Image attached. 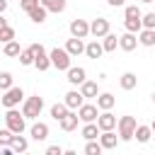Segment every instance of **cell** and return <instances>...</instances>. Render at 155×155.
I'll list each match as a JSON object with an SVG mask.
<instances>
[{
  "mask_svg": "<svg viewBox=\"0 0 155 155\" xmlns=\"http://www.w3.org/2000/svg\"><path fill=\"white\" fill-rule=\"evenodd\" d=\"M41 111H44V97H39V94L24 97V102H22V114H24L27 119H39Z\"/></svg>",
  "mask_w": 155,
  "mask_h": 155,
  "instance_id": "6da1fadb",
  "label": "cell"
},
{
  "mask_svg": "<svg viewBox=\"0 0 155 155\" xmlns=\"http://www.w3.org/2000/svg\"><path fill=\"white\" fill-rule=\"evenodd\" d=\"M5 124H7V128H10L12 133H24V128H27V116L12 107V109L5 111Z\"/></svg>",
  "mask_w": 155,
  "mask_h": 155,
  "instance_id": "7a4b0ae2",
  "label": "cell"
},
{
  "mask_svg": "<svg viewBox=\"0 0 155 155\" xmlns=\"http://www.w3.org/2000/svg\"><path fill=\"white\" fill-rule=\"evenodd\" d=\"M136 116H121L116 121V131H119V138L121 140H133V133H136Z\"/></svg>",
  "mask_w": 155,
  "mask_h": 155,
  "instance_id": "3957f363",
  "label": "cell"
},
{
  "mask_svg": "<svg viewBox=\"0 0 155 155\" xmlns=\"http://www.w3.org/2000/svg\"><path fill=\"white\" fill-rule=\"evenodd\" d=\"M24 102V92H22V87H10V90H5L2 92V97H0V104L5 107V109H12V107H17V104H22Z\"/></svg>",
  "mask_w": 155,
  "mask_h": 155,
  "instance_id": "277c9868",
  "label": "cell"
},
{
  "mask_svg": "<svg viewBox=\"0 0 155 155\" xmlns=\"http://www.w3.org/2000/svg\"><path fill=\"white\" fill-rule=\"evenodd\" d=\"M48 56H51V65L53 68H58V70H68L70 68V53L65 51V48H53V51H48Z\"/></svg>",
  "mask_w": 155,
  "mask_h": 155,
  "instance_id": "5b68a950",
  "label": "cell"
},
{
  "mask_svg": "<svg viewBox=\"0 0 155 155\" xmlns=\"http://www.w3.org/2000/svg\"><path fill=\"white\" fill-rule=\"evenodd\" d=\"M31 48L36 51L34 68H36V70H41V73H44V70H48V68H51V56H48V51H46L41 44H31Z\"/></svg>",
  "mask_w": 155,
  "mask_h": 155,
  "instance_id": "8992f818",
  "label": "cell"
},
{
  "mask_svg": "<svg viewBox=\"0 0 155 155\" xmlns=\"http://www.w3.org/2000/svg\"><path fill=\"white\" fill-rule=\"evenodd\" d=\"M65 80H68L73 87H80V85L87 80V70H85L82 65H70V68L65 70Z\"/></svg>",
  "mask_w": 155,
  "mask_h": 155,
  "instance_id": "52a82bcc",
  "label": "cell"
},
{
  "mask_svg": "<svg viewBox=\"0 0 155 155\" xmlns=\"http://www.w3.org/2000/svg\"><path fill=\"white\" fill-rule=\"evenodd\" d=\"M111 31V27H109V19H104V17H97V19H92L90 22V34L94 36V39H102V36H107Z\"/></svg>",
  "mask_w": 155,
  "mask_h": 155,
  "instance_id": "ba28073f",
  "label": "cell"
},
{
  "mask_svg": "<svg viewBox=\"0 0 155 155\" xmlns=\"http://www.w3.org/2000/svg\"><path fill=\"white\" fill-rule=\"evenodd\" d=\"M68 29H70V36H78V39H87L90 36V22L87 19H73Z\"/></svg>",
  "mask_w": 155,
  "mask_h": 155,
  "instance_id": "9c48e42d",
  "label": "cell"
},
{
  "mask_svg": "<svg viewBox=\"0 0 155 155\" xmlns=\"http://www.w3.org/2000/svg\"><path fill=\"white\" fill-rule=\"evenodd\" d=\"M116 116L111 114V109H104L99 116H97V126H99V131H114L116 128Z\"/></svg>",
  "mask_w": 155,
  "mask_h": 155,
  "instance_id": "30bf717a",
  "label": "cell"
},
{
  "mask_svg": "<svg viewBox=\"0 0 155 155\" xmlns=\"http://www.w3.org/2000/svg\"><path fill=\"white\" fill-rule=\"evenodd\" d=\"M63 102L68 104V109H80L82 104H85V97H82V92L80 90H68L65 94H63Z\"/></svg>",
  "mask_w": 155,
  "mask_h": 155,
  "instance_id": "8fae6325",
  "label": "cell"
},
{
  "mask_svg": "<svg viewBox=\"0 0 155 155\" xmlns=\"http://www.w3.org/2000/svg\"><path fill=\"white\" fill-rule=\"evenodd\" d=\"M78 116H80V121L82 124H87V121H97V116H99V107L97 104H82L80 109H78Z\"/></svg>",
  "mask_w": 155,
  "mask_h": 155,
  "instance_id": "7c38bea8",
  "label": "cell"
},
{
  "mask_svg": "<svg viewBox=\"0 0 155 155\" xmlns=\"http://www.w3.org/2000/svg\"><path fill=\"white\" fill-rule=\"evenodd\" d=\"M136 46H138V34L126 31V34H121V36H119V48H121V51L131 53V51H136Z\"/></svg>",
  "mask_w": 155,
  "mask_h": 155,
  "instance_id": "4fadbf2b",
  "label": "cell"
},
{
  "mask_svg": "<svg viewBox=\"0 0 155 155\" xmlns=\"http://www.w3.org/2000/svg\"><path fill=\"white\" fill-rule=\"evenodd\" d=\"M29 136H31V140H46L48 138V124H44V121H34L31 126H29Z\"/></svg>",
  "mask_w": 155,
  "mask_h": 155,
  "instance_id": "5bb4252c",
  "label": "cell"
},
{
  "mask_svg": "<svg viewBox=\"0 0 155 155\" xmlns=\"http://www.w3.org/2000/svg\"><path fill=\"white\" fill-rule=\"evenodd\" d=\"M102 53H104V46H102L99 39H92L90 44H85V56H87V58L97 61V58H102Z\"/></svg>",
  "mask_w": 155,
  "mask_h": 155,
  "instance_id": "9a60e30c",
  "label": "cell"
},
{
  "mask_svg": "<svg viewBox=\"0 0 155 155\" xmlns=\"http://www.w3.org/2000/svg\"><path fill=\"white\" fill-rule=\"evenodd\" d=\"M78 121H80L78 111H75V109H70V111H68V114L58 121V126H61L63 131H75V128H78Z\"/></svg>",
  "mask_w": 155,
  "mask_h": 155,
  "instance_id": "2e32d148",
  "label": "cell"
},
{
  "mask_svg": "<svg viewBox=\"0 0 155 155\" xmlns=\"http://www.w3.org/2000/svg\"><path fill=\"white\" fill-rule=\"evenodd\" d=\"M65 51H68L73 58H78L80 53H85V44H82V39H78V36H70V39L65 41Z\"/></svg>",
  "mask_w": 155,
  "mask_h": 155,
  "instance_id": "e0dca14e",
  "label": "cell"
},
{
  "mask_svg": "<svg viewBox=\"0 0 155 155\" xmlns=\"http://www.w3.org/2000/svg\"><path fill=\"white\" fill-rule=\"evenodd\" d=\"M119 140H121V138H119L114 131H102V133H99V143H102L104 150H114Z\"/></svg>",
  "mask_w": 155,
  "mask_h": 155,
  "instance_id": "ac0fdd59",
  "label": "cell"
},
{
  "mask_svg": "<svg viewBox=\"0 0 155 155\" xmlns=\"http://www.w3.org/2000/svg\"><path fill=\"white\" fill-rule=\"evenodd\" d=\"M27 15H29V19H31L34 24H44V22H46V17H48V10L39 2V5H36V7H31Z\"/></svg>",
  "mask_w": 155,
  "mask_h": 155,
  "instance_id": "d6986e66",
  "label": "cell"
},
{
  "mask_svg": "<svg viewBox=\"0 0 155 155\" xmlns=\"http://www.w3.org/2000/svg\"><path fill=\"white\" fill-rule=\"evenodd\" d=\"M80 92H82L85 99H97V94H99V85H97L94 80H85V82L80 85Z\"/></svg>",
  "mask_w": 155,
  "mask_h": 155,
  "instance_id": "ffe728a7",
  "label": "cell"
},
{
  "mask_svg": "<svg viewBox=\"0 0 155 155\" xmlns=\"http://www.w3.org/2000/svg\"><path fill=\"white\" fill-rule=\"evenodd\" d=\"M119 85H121V90H126V92L136 90V85H138V78H136V73L126 70V73H124V75L119 78Z\"/></svg>",
  "mask_w": 155,
  "mask_h": 155,
  "instance_id": "44dd1931",
  "label": "cell"
},
{
  "mask_svg": "<svg viewBox=\"0 0 155 155\" xmlns=\"http://www.w3.org/2000/svg\"><path fill=\"white\" fill-rule=\"evenodd\" d=\"M99 126H97V121H87L85 126H82V131H80V136L85 138V140H94V138H99Z\"/></svg>",
  "mask_w": 155,
  "mask_h": 155,
  "instance_id": "7402d4cb",
  "label": "cell"
},
{
  "mask_svg": "<svg viewBox=\"0 0 155 155\" xmlns=\"http://www.w3.org/2000/svg\"><path fill=\"white\" fill-rule=\"evenodd\" d=\"M114 104H116V97H114L111 92H99V94H97V107H99V111L111 109Z\"/></svg>",
  "mask_w": 155,
  "mask_h": 155,
  "instance_id": "603a6c76",
  "label": "cell"
},
{
  "mask_svg": "<svg viewBox=\"0 0 155 155\" xmlns=\"http://www.w3.org/2000/svg\"><path fill=\"white\" fill-rule=\"evenodd\" d=\"M10 148H12V153H27V150H29V140H27L22 133H15Z\"/></svg>",
  "mask_w": 155,
  "mask_h": 155,
  "instance_id": "cb8c5ba5",
  "label": "cell"
},
{
  "mask_svg": "<svg viewBox=\"0 0 155 155\" xmlns=\"http://www.w3.org/2000/svg\"><path fill=\"white\" fill-rule=\"evenodd\" d=\"M138 44H140V46H148V48L155 46V29H145V27H143V29L138 31Z\"/></svg>",
  "mask_w": 155,
  "mask_h": 155,
  "instance_id": "d4e9b609",
  "label": "cell"
},
{
  "mask_svg": "<svg viewBox=\"0 0 155 155\" xmlns=\"http://www.w3.org/2000/svg\"><path fill=\"white\" fill-rule=\"evenodd\" d=\"M150 136H153V128H150V126H145V124H138V126H136L133 138H136L138 143H148V140H150Z\"/></svg>",
  "mask_w": 155,
  "mask_h": 155,
  "instance_id": "484cf974",
  "label": "cell"
},
{
  "mask_svg": "<svg viewBox=\"0 0 155 155\" xmlns=\"http://www.w3.org/2000/svg\"><path fill=\"white\" fill-rule=\"evenodd\" d=\"M102 46H104V53H111V51H116V46H119V36L109 31L107 36H102Z\"/></svg>",
  "mask_w": 155,
  "mask_h": 155,
  "instance_id": "4316f807",
  "label": "cell"
},
{
  "mask_svg": "<svg viewBox=\"0 0 155 155\" xmlns=\"http://www.w3.org/2000/svg\"><path fill=\"white\" fill-rule=\"evenodd\" d=\"M2 53L5 56H10V58H19V53H22V48H19V41H7L5 46H2Z\"/></svg>",
  "mask_w": 155,
  "mask_h": 155,
  "instance_id": "83f0119b",
  "label": "cell"
},
{
  "mask_svg": "<svg viewBox=\"0 0 155 155\" xmlns=\"http://www.w3.org/2000/svg\"><path fill=\"white\" fill-rule=\"evenodd\" d=\"M34 58H36V51H34L31 46L22 48V53H19V63H22V65H34Z\"/></svg>",
  "mask_w": 155,
  "mask_h": 155,
  "instance_id": "f1b7e54d",
  "label": "cell"
},
{
  "mask_svg": "<svg viewBox=\"0 0 155 155\" xmlns=\"http://www.w3.org/2000/svg\"><path fill=\"white\" fill-rule=\"evenodd\" d=\"M68 111H70V109H68V104H65V102H56V104L51 107V116H53L56 121H61Z\"/></svg>",
  "mask_w": 155,
  "mask_h": 155,
  "instance_id": "f546056e",
  "label": "cell"
},
{
  "mask_svg": "<svg viewBox=\"0 0 155 155\" xmlns=\"http://www.w3.org/2000/svg\"><path fill=\"white\" fill-rule=\"evenodd\" d=\"M41 5H44L48 12H56V15L65 10V0H41Z\"/></svg>",
  "mask_w": 155,
  "mask_h": 155,
  "instance_id": "4dcf8cb0",
  "label": "cell"
},
{
  "mask_svg": "<svg viewBox=\"0 0 155 155\" xmlns=\"http://www.w3.org/2000/svg\"><path fill=\"white\" fill-rule=\"evenodd\" d=\"M124 19H143V12L138 5H126L124 10Z\"/></svg>",
  "mask_w": 155,
  "mask_h": 155,
  "instance_id": "1f68e13d",
  "label": "cell"
},
{
  "mask_svg": "<svg viewBox=\"0 0 155 155\" xmlns=\"http://www.w3.org/2000/svg\"><path fill=\"white\" fill-rule=\"evenodd\" d=\"M104 148H102V143H99V138H94V140H87V145H85V153L87 155H99Z\"/></svg>",
  "mask_w": 155,
  "mask_h": 155,
  "instance_id": "d6a6232c",
  "label": "cell"
},
{
  "mask_svg": "<svg viewBox=\"0 0 155 155\" xmlns=\"http://www.w3.org/2000/svg\"><path fill=\"white\" fill-rule=\"evenodd\" d=\"M12 39H17V31L7 24V27H2L0 29V44H7V41H12Z\"/></svg>",
  "mask_w": 155,
  "mask_h": 155,
  "instance_id": "836d02e7",
  "label": "cell"
},
{
  "mask_svg": "<svg viewBox=\"0 0 155 155\" xmlns=\"http://www.w3.org/2000/svg\"><path fill=\"white\" fill-rule=\"evenodd\" d=\"M124 27H126V31L138 34V31L143 29V19H124Z\"/></svg>",
  "mask_w": 155,
  "mask_h": 155,
  "instance_id": "e575fe53",
  "label": "cell"
},
{
  "mask_svg": "<svg viewBox=\"0 0 155 155\" xmlns=\"http://www.w3.org/2000/svg\"><path fill=\"white\" fill-rule=\"evenodd\" d=\"M12 80H15V78H12V73L2 70V73H0V90H2V92H5V90H10V87H12Z\"/></svg>",
  "mask_w": 155,
  "mask_h": 155,
  "instance_id": "d590c367",
  "label": "cell"
},
{
  "mask_svg": "<svg viewBox=\"0 0 155 155\" xmlns=\"http://www.w3.org/2000/svg\"><path fill=\"white\" fill-rule=\"evenodd\" d=\"M12 138H15V133H12L10 128H0V148L10 145V143H12Z\"/></svg>",
  "mask_w": 155,
  "mask_h": 155,
  "instance_id": "8d00e7d4",
  "label": "cell"
},
{
  "mask_svg": "<svg viewBox=\"0 0 155 155\" xmlns=\"http://www.w3.org/2000/svg\"><path fill=\"white\" fill-rule=\"evenodd\" d=\"M143 27L145 29H155V12H145L143 15Z\"/></svg>",
  "mask_w": 155,
  "mask_h": 155,
  "instance_id": "74e56055",
  "label": "cell"
},
{
  "mask_svg": "<svg viewBox=\"0 0 155 155\" xmlns=\"http://www.w3.org/2000/svg\"><path fill=\"white\" fill-rule=\"evenodd\" d=\"M39 2H41V0H19V7H22L24 12H29V10H31V7H36Z\"/></svg>",
  "mask_w": 155,
  "mask_h": 155,
  "instance_id": "f35d334b",
  "label": "cell"
},
{
  "mask_svg": "<svg viewBox=\"0 0 155 155\" xmlns=\"http://www.w3.org/2000/svg\"><path fill=\"white\" fill-rule=\"evenodd\" d=\"M46 155H63V148L61 145H48L46 148Z\"/></svg>",
  "mask_w": 155,
  "mask_h": 155,
  "instance_id": "ab89813d",
  "label": "cell"
},
{
  "mask_svg": "<svg viewBox=\"0 0 155 155\" xmlns=\"http://www.w3.org/2000/svg\"><path fill=\"white\" fill-rule=\"evenodd\" d=\"M124 2H126V0H107L109 7H124Z\"/></svg>",
  "mask_w": 155,
  "mask_h": 155,
  "instance_id": "60d3db41",
  "label": "cell"
},
{
  "mask_svg": "<svg viewBox=\"0 0 155 155\" xmlns=\"http://www.w3.org/2000/svg\"><path fill=\"white\" fill-rule=\"evenodd\" d=\"M5 10H7V0H0V15H5Z\"/></svg>",
  "mask_w": 155,
  "mask_h": 155,
  "instance_id": "b9f144b4",
  "label": "cell"
},
{
  "mask_svg": "<svg viewBox=\"0 0 155 155\" xmlns=\"http://www.w3.org/2000/svg\"><path fill=\"white\" fill-rule=\"evenodd\" d=\"M2 27H7V19H5L2 15H0V29H2Z\"/></svg>",
  "mask_w": 155,
  "mask_h": 155,
  "instance_id": "7bdbcfd3",
  "label": "cell"
},
{
  "mask_svg": "<svg viewBox=\"0 0 155 155\" xmlns=\"http://www.w3.org/2000/svg\"><path fill=\"white\" fill-rule=\"evenodd\" d=\"M150 128H153V133H155V121H153V124H150Z\"/></svg>",
  "mask_w": 155,
  "mask_h": 155,
  "instance_id": "ee69618b",
  "label": "cell"
},
{
  "mask_svg": "<svg viewBox=\"0 0 155 155\" xmlns=\"http://www.w3.org/2000/svg\"><path fill=\"white\" fill-rule=\"evenodd\" d=\"M140 2H153V0H140Z\"/></svg>",
  "mask_w": 155,
  "mask_h": 155,
  "instance_id": "f6af8a7d",
  "label": "cell"
},
{
  "mask_svg": "<svg viewBox=\"0 0 155 155\" xmlns=\"http://www.w3.org/2000/svg\"><path fill=\"white\" fill-rule=\"evenodd\" d=\"M153 102H155V92H153Z\"/></svg>",
  "mask_w": 155,
  "mask_h": 155,
  "instance_id": "bcb514c9",
  "label": "cell"
},
{
  "mask_svg": "<svg viewBox=\"0 0 155 155\" xmlns=\"http://www.w3.org/2000/svg\"><path fill=\"white\" fill-rule=\"evenodd\" d=\"M0 107H2V104H0Z\"/></svg>",
  "mask_w": 155,
  "mask_h": 155,
  "instance_id": "7dc6e473",
  "label": "cell"
}]
</instances>
